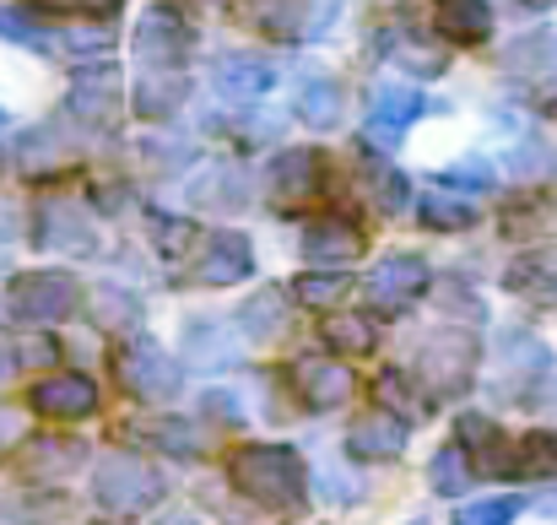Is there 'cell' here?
Returning <instances> with one entry per match:
<instances>
[{"instance_id": "6da1fadb", "label": "cell", "mask_w": 557, "mask_h": 525, "mask_svg": "<svg viewBox=\"0 0 557 525\" xmlns=\"http://www.w3.org/2000/svg\"><path fill=\"white\" fill-rule=\"evenodd\" d=\"M233 483H238L249 499L271 504V510H298V499H304V466H298V455L282 450V444H249V450H238Z\"/></svg>"}, {"instance_id": "7a4b0ae2", "label": "cell", "mask_w": 557, "mask_h": 525, "mask_svg": "<svg viewBox=\"0 0 557 525\" xmlns=\"http://www.w3.org/2000/svg\"><path fill=\"white\" fill-rule=\"evenodd\" d=\"M98 504L103 510H114V515H141V510H152L158 504V493H163V477L147 466V461H136V455H109L103 466H98Z\"/></svg>"}, {"instance_id": "3957f363", "label": "cell", "mask_w": 557, "mask_h": 525, "mask_svg": "<svg viewBox=\"0 0 557 525\" xmlns=\"http://www.w3.org/2000/svg\"><path fill=\"white\" fill-rule=\"evenodd\" d=\"M76 298H82V288L65 271H27L11 288V304L22 320H65L76 309Z\"/></svg>"}, {"instance_id": "277c9868", "label": "cell", "mask_w": 557, "mask_h": 525, "mask_svg": "<svg viewBox=\"0 0 557 525\" xmlns=\"http://www.w3.org/2000/svg\"><path fill=\"white\" fill-rule=\"evenodd\" d=\"M114 368H120L125 390L141 395V401H169V395L180 390V368L152 347V342H131V347L114 357Z\"/></svg>"}, {"instance_id": "5b68a950", "label": "cell", "mask_w": 557, "mask_h": 525, "mask_svg": "<svg viewBox=\"0 0 557 525\" xmlns=\"http://www.w3.org/2000/svg\"><path fill=\"white\" fill-rule=\"evenodd\" d=\"M422 288H428V271H422V260H411V255H395V260L373 266V277H369V298L379 309H406Z\"/></svg>"}, {"instance_id": "8992f818", "label": "cell", "mask_w": 557, "mask_h": 525, "mask_svg": "<svg viewBox=\"0 0 557 525\" xmlns=\"http://www.w3.org/2000/svg\"><path fill=\"white\" fill-rule=\"evenodd\" d=\"M249 266H255V255H249V239H238V233H211L200 249V282H211V288L244 282Z\"/></svg>"}, {"instance_id": "52a82bcc", "label": "cell", "mask_w": 557, "mask_h": 525, "mask_svg": "<svg viewBox=\"0 0 557 525\" xmlns=\"http://www.w3.org/2000/svg\"><path fill=\"white\" fill-rule=\"evenodd\" d=\"M293 384H298V395L309 401V406H342L347 395H352V374L342 368V363H331V357H304L298 368H293Z\"/></svg>"}, {"instance_id": "ba28073f", "label": "cell", "mask_w": 557, "mask_h": 525, "mask_svg": "<svg viewBox=\"0 0 557 525\" xmlns=\"http://www.w3.org/2000/svg\"><path fill=\"white\" fill-rule=\"evenodd\" d=\"M33 406L44 417H87L98 406V390L82 374H60V379H38L33 384Z\"/></svg>"}, {"instance_id": "9c48e42d", "label": "cell", "mask_w": 557, "mask_h": 525, "mask_svg": "<svg viewBox=\"0 0 557 525\" xmlns=\"http://www.w3.org/2000/svg\"><path fill=\"white\" fill-rule=\"evenodd\" d=\"M347 444H352V455H363V461H389V455L406 450V423L389 417V412H369L363 423H352Z\"/></svg>"}, {"instance_id": "30bf717a", "label": "cell", "mask_w": 557, "mask_h": 525, "mask_svg": "<svg viewBox=\"0 0 557 525\" xmlns=\"http://www.w3.org/2000/svg\"><path fill=\"white\" fill-rule=\"evenodd\" d=\"M38 239H44V249H71V255H92V222L82 217V211H71L65 200H54V206H44V222H38Z\"/></svg>"}, {"instance_id": "8fae6325", "label": "cell", "mask_w": 557, "mask_h": 525, "mask_svg": "<svg viewBox=\"0 0 557 525\" xmlns=\"http://www.w3.org/2000/svg\"><path fill=\"white\" fill-rule=\"evenodd\" d=\"M504 288L509 293H525L536 304H557V249H531L525 260H515L504 271Z\"/></svg>"}, {"instance_id": "7c38bea8", "label": "cell", "mask_w": 557, "mask_h": 525, "mask_svg": "<svg viewBox=\"0 0 557 525\" xmlns=\"http://www.w3.org/2000/svg\"><path fill=\"white\" fill-rule=\"evenodd\" d=\"M504 71L515 82H542L557 71V33H525L504 49Z\"/></svg>"}, {"instance_id": "4fadbf2b", "label": "cell", "mask_w": 557, "mask_h": 525, "mask_svg": "<svg viewBox=\"0 0 557 525\" xmlns=\"http://www.w3.org/2000/svg\"><path fill=\"white\" fill-rule=\"evenodd\" d=\"M136 49H141V60H158V65L180 60L185 54V22L174 11H147L141 33H136Z\"/></svg>"}, {"instance_id": "5bb4252c", "label": "cell", "mask_w": 557, "mask_h": 525, "mask_svg": "<svg viewBox=\"0 0 557 525\" xmlns=\"http://www.w3.org/2000/svg\"><path fill=\"white\" fill-rule=\"evenodd\" d=\"M114 109H120L114 71H82V76H76V87H71V114H82V120L103 125V120H114Z\"/></svg>"}, {"instance_id": "9a60e30c", "label": "cell", "mask_w": 557, "mask_h": 525, "mask_svg": "<svg viewBox=\"0 0 557 525\" xmlns=\"http://www.w3.org/2000/svg\"><path fill=\"white\" fill-rule=\"evenodd\" d=\"M471 337H460V331H444V337H433L428 347H422V368L438 379V384H466V374H471Z\"/></svg>"}, {"instance_id": "2e32d148", "label": "cell", "mask_w": 557, "mask_h": 525, "mask_svg": "<svg viewBox=\"0 0 557 525\" xmlns=\"http://www.w3.org/2000/svg\"><path fill=\"white\" fill-rule=\"evenodd\" d=\"M314 184H320V158H314V152H282V158L271 163V190H276L282 206L309 200Z\"/></svg>"}, {"instance_id": "e0dca14e", "label": "cell", "mask_w": 557, "mask_h": 525, "mask_svg": "<svg viewBox=\"0 0 557 525\" xmlns=\"http://www.w3.org/2000/svg\"><path fill=\"white\" fill-rule=\"evenodd\" d=\"M211 71H216V87H222L227 98H260V93L271 87V65L255 60V54H222Z\"/></svg>"}, {"instance_id": "ac0fdd59", "label": "cell", "mask_w": 557, "mask_h": 525, "mask_svg": "<svg viewBox=\"0 0 557 525\" xmlns=\"http://www.w3.org/2000/svg\"><path fill=\"white\" fill-rule=\"evenodd\" d=\"M304 249L314 260H352L363 249V233L352 222H342V217H325V222H309L304 228Z\"/></svg>"}, {"instance_id": "d6986e66", "label": "cell", "mask_w": 557, "mask_h": 525, "mask_svg": "<svg viewBox=\"0 0 557 525\" xmlns=\"http://www.w3.org/2000/svg\"><path fill=\"white\" fill-rule=\"evenodd\" d=\"M238 326H244V337H255V342H271V337H282V326H287V298H282V288H265V293H255V298L244 304Z\"/></svg>"}, {"instance_id": "ffe728a7", "label": "cell", "mask_w": 557, "mask_h": 525, "mask_svg": "<svg viewBox=\"0 0 557 525\" xmlns=\"http://www.w3.org/2000/svg\"><path fill=\"white\" fill-rule=\"evenodd\" d=\"M438 27L449 38L476 44V38L493 33V11H487V0H438Z\"/></svg>"}, {"instance_id": "44dd1931", "label": "cell", "mask_w": 557, "mask_h": 525, "mask_svg": "<svg viewBox=\"0 0 557 525\" xmlns=\"http://www.w3.org/2000/svg\"><path fill=\"white\" fill-rule=\"evenodd\" d=\"M417 114H422V98H417V93H406V87H384V93L373 98V131H379L384 142H395Z\"/></svg>"}, {"instance_id": "7402d4cb", "label": "cell", "mask_w": 557, "mask_h": 525, "mask_svg": "<svg viewBox=\"0 0 557 525\" xmlns=\"http://www.w3.org/2000/svg\"><path fill=\"white\" fill-rule=\"evenodd\" d=\"M180 98H185V76H174V71L141 76V87H136V109H141L147 120H169V114L180 109Z\"/></svg>"}, {"instance_id": "603a6c76", "label": "cell", "mask_w": 557, "mask_h": 525, "mask_svg": "<svg viewBox=\"0 0 557 525\" xmlns=\"http://www.w3.org/2000/svg\"><path fill=\"white\" fill-rule=\"evenodd\" d=\"M417 211H422V222H428V228H471V222H476V206L449 200V195H422V200H417Z\"/></svg>"}, {"instance_id": "cb8c5ba5", "label": "cell", "mask_w": 557, "mask_h": 525, "mask_svg": "<svg viewBox=\"0 0 557 525\" xmlns=\"http://www.w3.org/2000/svg\"><path fill=\"white\" fill-rule=\"evenodd\" d=\"M76 461H82L76 439H38V444H27V466L33 472H71Z\"/></svg>"}, {"instance_id": "d4e9b609", "label": "cell", "mask_w": 557, "mask_h": 525, "mask_svg": "<svg viewBox=\"0 0 557 525\" xmlns=\"http://www.w3.org/2000/svg\"><path fill=\"white\" fill-rule=\"evenodd\" d=\"M515 472H531V477H557V434H531V439L520 444Z\"/></svg>"}, {"instance_id": "484cf974", "label": "cell", "mask_w": 557, "mask_h": 525, "mask_svg": "<svg viewBox=\"0 0 557 525\" xmlns=\"http://www.w3.org/2000/svg\"><path fill=\"white\" fill-rule=\"evenodd\" d=\"M298 114H304L309 125H331V120L342 114V93H336L331 82H309L304 98H298Z\"/></svg>"}, {"instance_id": "4316f807", "label": "cell", "mask_w": 557, "mask_h": 525, "mask_svg": "<svg viewBox=\"0 0 557 525\" xmlns=\"http://www.w3.org/2000/svg\"><path fill=\"white\" fill-rule=\"evenodd\" d=\"M466 477H471V461H466L460 444H449V450L433 455V488H438V493H460Z\"/></svg>"}, {"instance_id": "83f0119b", "label": "cell", "mask_w": 557, "mask_h": 525, "mask_svg": "<svg viewBox=\"0 0 557 525\" xmlns=\"http://www.w3.org/2000/svg\"><path fill=\"white\" fill-rule=\"evenodd\" d=\"M504 228H509L515 239H531V233H547V228H553V211H547L542 200H520V206L504 211Z\"/></svg>"}, {"instance_id": "f1b7e54d", "label": "cell", "mask_w": 557, "mask_h": 525, "mask_svg": "<svg viewBox=\"0 0 557 525\" xmlns=\"http://www.w3.org/2000/svg\"><path fill=\"white\" fill-rule=\"evenodd\" d=\"M347 288H352L347 277H325V271H309V277H298V288H293V293H298L304 304L325 309V304H336V298H342Z\"/></svg>"}, {"instance_id": "f546056e", "label": "cell", "mask_w": 557, "mask_h": 525, "mask_svg": "<svg viewBox=\"0 0 557 525\" xmlns=\"http://www.w3.org/2000/svg\"><path fill=\"white\" fill-rule=\"evenodd\" d=\"M515 515H520V499H482V504L455 510V525H509Z\"/></svg>"}, {"instance_id": "4dcf8cb0", "label": "cell", "mask_w": 557, "mask_h": 525, "mask_svg": "<svg viewBox=\"0 0 557 525\" xmlns=\"http://www.w3.org/2000/svg\"><path fill=\"white\" fill-rule=\"evenodd\" d=\"M325 337H331V347H342V352H363L369 347V326H363L358 315H336V320L325 326Z\"/></svg>"}, {"instance_id": "1f68e13d", "label": "cell", "mask_w": 557, "mask_h": 525, "mask_svg": "<svg viewBox=\"0 0 557 525\" xmlns=\"http://www.w3.org/2000/svg\"><path fill=\"white\" fill-rule=\"evenodd\" d=\"M98 320H103V326H131V320H136V304H131L120 288H103V298H98Z\"/></svg>"}, {"instance_id": "d6a6232c", "label": "cell", "mask_w": 557, "mask_h": 525, "mask_svg": "<svg viewBox=\"0 0 557 525\" xmlns=\"http://www.w3.org/2000/svg\"><path fill=\"white\" fill-rule=\"evenodd\" d=\"M379 401H389V406H400V412H417V390H406V374H379Z\"/></svg>"}, {"instance_id": "836d02e7", "label": "cell", "mask_w": 557, "mask_h": 525, "mask_svg": "<svg viewBox=\"0 0 557 525\" xmlns=\"http://www.w3.org/2000/svg\"><path fill=\"white\" fill-rule=\"evenodd\" d=\"M152 239L163 244V255H185L195 233H189V222H152Z\"/></svg>"}, {"instance_id": "e575fe53", "label": "cell", "mask_w": 557, "mask_h": 525, "mask_svg": "<svg viewBox=\"0 0 557 525\" xmlns=\"http://www.w3.org/2000/svg\"><path fill=\"white\" fill-rule=\"evenodd\" d=\"M444 184H455V190H460V184H466V190H487V184H493V174H487V169H449V174H444Z\"/></svg>"}, {"instance_id": "d590c367", "label": "cell", "mask_w": 557, "mask_h": 525, "mask_svg": "<svg viewBox=\"0 0 557 525\" xmlns=\"http://www.w3.org/2000/svg\"><path fill=\"white\" fill-rule=\"evenodd\" d=\"M400 60H406V65H422V71H438V65H444V54H438V49H417V44H406V49H400Z\"/></svg>"}, {"instance_id": "8d00e7d4", "label": "cell", "mask_w": 557, "mask_h": 525, "mask_svg": "<svg viewBox=\"0 0 557 525\" xmlns=\"http://www.w3.org/2000/svg\"><path fill=\"white\" fill-rule=\"evenodd\" d=\"M38 5H54V11H114L120 0H38Z\"/></svg>"}, {"instance_id": "74e56055", "label": "cell", "mask_w": 557, "mask_h": 525, "mask_svg": "<svg viewBox=\"0 0 557 525\" xmlns=\"http://www.w3.org/2000/svg\"><path fill=\"white\" fill-rule=\"evenodd\" d=\"M406 206V184L400 179H384V211H400Z\"/></svg>"}, {"instance_id": "f35d334b", "label": "cell", "mask_w": 557, "mask_h": 525, "mask_svg": "<svg viewBox=\"0 0 557 525\" xmlns=\"http://www.w3.org/2000/svg\"><path fill=\"white\" fill-rule=\"evenodd\" d=\"M49 352H54V347H44V342H33V347H22V357H33V363H44Z\"/></svg>"}, {"instance_id": "ab89813d", "label": "cell", "mask_w": 557, "mask_h": 525, "mask_svg": "<svg viewBox=\"0 0 557 525\" xmlns=\"http://www.w3.org/2000/svg\"><path fill=\"white\" fill-rule=\"evenodd\" d=\"M5 374H11V357H0V384H5Z\"/></svg>"}, {"instance_id": "60d3db41", "label": "cell", "mask_w": 557, "mask_h": 525, "mask_svg": "<svg viewBox=\"0 0 557 525\" xmlns=\"http://www.w3.org/2000/svg\"><path fill=\"white\" fill-rule=\"evenodd\" d=\"M0 125H5V109H0Z\"/></svg>"}, {"instance_id": "b9f144b4", "label": "cell", "mask_w": 557, "mask_h": 525, "mask_svg": "<svg viewBox=\"0 0 557 525\" xmlns=\"http://www.w3.org/2000/svg\"><path fill=\"white\" fill-rule=\"evenodd\" d=\"M0 163H5V158H0Z\"/></svg>"}]
</instances>
